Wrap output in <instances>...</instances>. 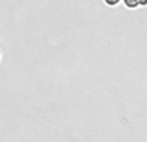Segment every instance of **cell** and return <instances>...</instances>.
<instances>
[{
    "mask_svg": "<svg viewBox=\"0 0 147 142\" xmlns=\"http://www.w3.org/2000/svg\"><path fill=\"white\" fill-rule=\"evenodd\" d=\"M124 3H125V5L129 8H136L138 4H140L138 0H124Z\"/></svg>",
    "mask_w": 147,
    "mask_h": 142,
    "instance_id": "1",
    "label": "cell"
},
{
    "mask_svg": "<svg viewBox=\"0 0 147 142\" xmlns=\"http://www.w3.org/2000/svg\"><path fill=\"white\" fill-rule=\"evenodd\" d=\"M138 3H140L141 5H146L147 4V0H138Z\"/></svg>",
    "mask_w": 147,
    "mask_h": 142,
    "instance_id": "3",
    "label": "cell"
},
{
    "mask_svg": "<svg viewBox=\"0 0 147 142\" xmlns=\"http://www.w3.org/2000/svg\"><path fill=\"white\" fill-rule=\"evenodd\" d=\"M105 1H106L109 5H116L117 3L120 1V0H105Z\"/></svg>",
    "mask_w": 147,
    "mask_h": 142,
    "instance_id": "2",
    "label": "cell"
}]
</instances>
